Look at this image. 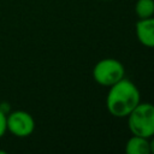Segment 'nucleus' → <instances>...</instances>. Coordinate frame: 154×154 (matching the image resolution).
<instances>
[{
    "mask_svg": "<svg viewBox=\"0 0 154 154\" xmlns=\"http://www.w3.org/2000/svg\"><path fill=\"white\" fill-rule=\"evenodd\" d=\"M125 152L128 154H149V141L146 137L132 135L125 146Z\"/></svg>",
    "mask_w": 154,
    "mask_h": 154,
    "instance_id": "423d86ee",
    "label": "nucleus"
},
{
    "mask_svg": "<svg viewBox=\"0 0 154 154\" xmlns=\"http://www.w3.org/2000/svg\"><path fill=\"white\" fill-rule=\"evenodd\" d=\"M141 102V94L134 82L122 78L109 87L106 96V107L116 118H126Z\"/></svg>",
    "mask_w": 154,
    "mask_h": 154,
    "instance_id": "f257e3e1",
    "label": "nucleus"
},
{
    "mask_svg": "<svg viewBox=\"0 0 154 154\" xmlns=\"http://www.w3.org/2000/svg\"><path fill=\"white\" fill-rule=\"evenodd\" d=\"M135 12L140 19L152 17L154 14V0H137Z\"/></svg>",
    "mask_w": 154,
    "mask_h": 154,
    "instance_id": "0eeeda50",
    "label": "nucleus"
},
{
    "mask_svg": "<svg viewBox=\"0 0 154 154\" xmlns=\"http://www.w3.org/2000/svg\"><path fill=\"white\" fill-rule=\"evenodd\" d=\"M132 135L149 138L154 135V105L140 102L126 117Z\"/></svg>",
    "mask_w": 154,
    "mask_h": 154,
    "instance_id": "f03ea898",
    "label": "nucleus"
},
{
    "mask_svg": "<svg viewBox=\"0 0 154 154\" xmlns=\"http://www.w3.org/2000/svg\"><path fill=\"white\" fill-rule=\"evenodd\" d=\"M6 131H7V126H6V114L0 109V138L5 135Z\"/></svg>",
    "mask_w": 154,
    "mask_h": 154,
    "instance_id": "6e6552de",
    "label": "nucleus"
},
{
    "mask_svg": "<svg viewBox=\"0 0 154 154\" xmlns=\"http://www.w3.org/2000/svg\"><path fill=\"white\" fill-rule=\"evenodd\" d=\"M106 1H111V0H106Z\"/></svg>",
    "mask_w": 154,
    "mask_h": 154,
    "instance_id": "9d476101",
    "label": "nucleus"
},
{
    "mask_svg": "<svg viewBox=\"0 0 154 154\" xmlns=\"http://www.w3.org/2000/svg\"><path fill=\"white\" fill-rule=\"evenodd\" d=\"M6 126L12 135L17 137H28L35 130V120L30 113L18 109L6 116Z\"/></svg>",
    "mask_w": 154,
    "mask_h": 154,
    "instance_id": "20e7f679",
    "label": "nucleus"
},
{
    "mask_svg": "<svg viewBox=\"0 0 154 154\" xmlns=\"http://www.w3.org/2000/svg\"><path fill=\"white\" fill-rule=\"evenodd\" d=\"M125 77L124 65L114 58H105L99 60L93 69V78L103 87H111Z\"/></svg>",
    "mask_w": 154,
    "mask_h": 154,
    "instance_id": "7ed1b4c3",
    "label": "nucleus"
},
{
    "mask_svg": "<svg viewBox=\"0 0 154 154\" xmlns=\"http://www.w3.org/2000/svg\"><path fill=\"white\" fill-rule=\"evenodd\" d=\"M137 40L146 47L154 48V17L137 20L135 26Z\"/></svg>",
    "mask_w": 154,
    "mask_h": 154,
    "instance_id": "39448f33",
    "label": "nucleus"
},
{
    "mask_svg": "<svg viewBox=\"0 0 154 154\" xmlns=\"http://www.w3.org/2000/svg\"><path fill=\"white\" fill-rule=\"evenodd\" d=\"M149 138H150V141H149V150H150V153L154 154V135L152 137H149Z\"/></svg>",
    "mask_w": 154,
    "mask_h": 154,
    "instance_id": "1a4fd4ad",
    "label": "nucleus"
}]
</instances>
